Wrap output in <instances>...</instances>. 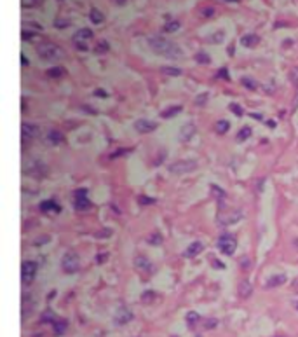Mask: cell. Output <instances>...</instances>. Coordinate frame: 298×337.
Segmentation results:
<instances>
[{
  "label": "cell",
  "mask_w": 298,
  "mask_h": 337,
  "mask_svg": "<svg viewBox=\"0 0 298 337\" xmlns=\"http://www.w3.org/2000/svg\"><path fill=\"white\" fill-rule=\"evenodd\" d=\"M148 46L152 47L154 53L161 54V56H164V58H169V60H180V58H183L182 47H178L173 40H168V39L161 37V35L150 37Z\"/></svg>",
  "instance_id": "6da1fadb"
},
{
  "label": "cell",
  "mask_w": 298,
  "mask_h": 337,
  "mask_svg": "<svg viewBox=\"0 0 298 337\" xmlns=\"http://www.w3.org/2000/svg\"><path fill=\"white\" fill-rule=\"evenodd\" d=\"M37 53H39V56L46 61H58L65 56L63 49H61L60 46H56V44H53V42L39 44V46H37Z\"/></svg>",
  "instance_id": "7a4b0ae2"
},
{
  "label": "cell",
  "mask_w": 298,
  "mask_h": 337,
  "mask_svg": "<svg viewBox=\"0 0 298 337\" xmlns=\"http://www.w3.org/2000/svg\"><path fill=\"white\" fill-rule=\"evenodd\" d=\"M80 267V261H79V255L75 252H66L61 259V269L65 271L66 274H73L77 273Z\"/></svg>",
  "instance_id": "3957f363"
},
{
  "label": "cell",
  "mask_w": 298,
  "mask_h": 337,
  "mask_svg": "<svg viewBox=\"0 0 298 337\" xmlns=\"http://www.w3.org/2000/svg\"><path fill=\"white\" fill-rule=\"evenodd\" d=\"M197 168V163L194 159H183V161H175V163L169 164L168 170L175 175H183V173H190Z\"/></svg>",
  "instance_id": "277c9868"
},
{
  "label": "cell",
  "mask_w": 298,
  "mask_h": 337,
  "mask_svg": "<svg viewBox=\"0 0 298 337\" xmlns=\"http://www.w3.org/2000/svg\"><path fill=\"white\" fill-rule=\"evenodd\" d=\"M73 206L77 211H89L93 203L87 199V190L86 189H77L73 192Z\"/></svg>",
  "instance_id": "5b68a950"
},
{
  "label": "cell",
  "mask_w": 298,
  "mask_h": 337,
  "mask_svg": "<svg viewBox=\"0 0 298 337\" xmlns=\"http://www.w3.org/2000/svg\"><path fill=\"white\" fill-rule=\"evenodd\" d=\"M237 248V241L232 234H222L218 238V250L225 255H232Z\"/></svg>",
  "instance_id": "8992f818"
},
{
  "label": "cell",
  "mask_w": 298,
  "mask_h": 337,
  "mask_svg": "<svg viewBox=\"0 0 298 337\" xmlns=\"http://www.w3.org/2000/svg\"><path fill=\"white\" fill-rule=\"evenodd\" d=\"M37 262L33 261H25L23 266H21V281L25 285H30L33 280H35V274H37Z\"/></svg>",
  "instance_id": "52a82bcc"
},
{
  "label": "cell",
  "mask_w": 298,
  "mask_h": 337,
  "mask_svg": "<svg viewBox=\"0 0 298 337\" xmlns=\"http://www.w3.org/2000/svg\"><path fill=\"white\" fill-rule=\"evenodd\" d=\"M25 173H28L33 178H44L47 175V166L42 161H32L28 170H25Z\"/></svg>",
  "instance_id": "ba28073f"
},
{
  "label": "cell",
  "mask_w": 298,
  "mask_h": 337,
  "mask_svg": "<svg viewBox=\"0 0 298 337\" xmlns=\"http://www.w3.org/2000/svg\"><path fill=\"white\" fill-rule=\"evenodd\" d=\"M113 320H115L117 325H126V323H129V321L132 320L131 309H129V307H126V306H120L119 309H117V313H115V316H113Z\"/></svg>",
  "instance_id": "9c48e42d"
},
{
  "label": "cell",
  "mask_w": 298,
  "mask_h": 337,
  "mask_svg": "<svg viewBox=\"0 0 298 337\" xmlns=\"http://www.w3.org/2000/svg\"><path fill=\"white\" fill-rule=\"evenodd\" d=\"M134 130L138 131V133H152L154 130H157V123L148 119H139L134 123Z\"/></svg>",
  "instance_id": "30bf717a"
},
{
  "label": "cell",
  "mask_w": 298,
  "mask_h": 337,
  "mask_svg": "<svg viewBox=\"0 0 298 337\" xmlns=\"http://www.w3.org/2000/svg\"><path fill=\"white\" fill-rule=\"evenodd\" d=\"M21 135H23V138H37L40 137V128L37 126V124H21Z\"/></svg>",
  "instance_id": "8fae6325"
},
{
  "label": "cell",
  "mask_w": 298,
  "mask_h": 337,
  "mask_svg": "<svg viewBox=\"0 0 298 337\" xmlns=\"http://www.w3.org/2000/svg\"><path fill=\"white\" fill-rule=\"evenodd\" d=\"M40 211H42V213H47V215H51V213H60L61 206L56 203V201L47 199V201H42V203H40Z\"/></svg>",
  "instance_id": "7c38bea8"
},
{
  "label": "cell",
  "mask_w": 298,
  "mask_h": 337,
  "mask_svg": "<svg viewBox=\"0 0 298 337\" xmlns=\"http://www.w3.org/2000/svg\"><path fill=\"white\" fill-rule=\"evenodd\" d=\"M89 39H93V30H89V28H80V30H77L75 35H73V44L77 42L86 44Z\"/></svg>",
  "instance_id": "4fadbf2b"
},
{
  "label": "cell",
  "mask_w": 298,
  "mask_h": 337,
  "mask_svg": "<svg viewBox=\"0 0 298 337\" xmlns=\"http://www.w3.org/2000/svg\"><path fill=\"white\" fill-rule=\"evenodd\" d=\"M284 283H286L284 274H272V276L267 280V283H265V288H277Z\"/></svg>",
  "instance_id": "5bb4252c"
},
{
  "label": "cell",
  "mask_w": 298,
  "mask_h": 337,
  "mask_svg": "<svg viewBox=\"0 0 298 337\" xmlns=\"http://www.w3.org/2000/svg\"><path fill=\"white\" fill-rule=\"evenodd\" d=\"M196 135V126H194L192 123H189V124H185V126L180 130V140L182 142H189L190 138Z\"/></svg>",
  "instance_id": "9a60e30c"
},
{
  "label": "cell",
  "mask_w": 298,
  "mask_h": 337,
  "mask_svg": "<svg viewBox=\"0 0 298 337\" xmlns=\"http://www.w3.org/2000/svg\"><path fill=\"white\" fill-rule=\"evenodd\" d=\"M134 266L138 271H143V273H150L152 271V264L146 257H143V255H138V257L134 259Z\"/></svg>",
  "instance_id": "2e32d148"
},
{
  "label": "cell",
  "mask_w": 298,
  "mask_h": 337,
  "mask_svg": "<svg viewBox=\"0 0 298 337\" xmlns=\"http://www.w3.org/2000/svg\"><path fill=\"white\" fill-rule=\"evenodd\" d=\"M241 218H242V211L234 210V211H230V213L223 215V217H222V224L223 226H232V224H235V222L241 220Z\"/></svg>",
  "instance_id": "e0dca14e"
},
{
  "label": "cell",
  "mask_w": 298,
  "mask_h": 337,
  "mask_svg": "<svg viewBox=\"0 0 298 337\" xmlns=\"http://www.w3.org/2000/svg\"><path fill=\"white\" fill-rule=\"evenodd\" d=\"M63 140H65V137L60 133V131H49L46 137V142L49 145H60V144H63Z\"/></svg>",
  "instance_id": "ac0fdd59"
},
{
  "label": "cell",
  "mask_w": 298,
  "mask_h": 337,
  "mask_svg": "<svg viewBox=\"0 0 298 337\" xmlns=\"http://www.w3.org/2000/svg\"><path fill=\"white\" fill-rule=\"evenodd\" d=\"M258 42H260V37L256 34H248L241 39V44L244 47H255V46H258Z\"/></svg>",
  "instance_id": "d6986e66"
},
{
  "label": "cell",
  "mask_w": 298,
  "mask_h": 337,
  "mask_svg": "<svg viewBox=\"0 0 298 337\" xmlns=\"http://www.w3.org/2000/svg\"><path fill=\"white\" fill-rule=\"evenodd\" d=\"M53 327H54V335H63L66 328H68V321L63 320V318H58L53 323Z\"/></svg>",
  "instance_id": "ffe728a7"
},
{
  "label": "cell",
  "mask_w": 298,
  "mask_h": 337,
  "mask_svg": "<svg viewBox=\"0 0 298 337\" xmlns=\"http://www.w3.org/2000/svg\"><path fill=\"white\" fill-rule=\"evenodd\" d=\"M202 243H199V241H196V243H192L189 248L185 250V257H196V255H199L202 252Z\"/></svg>",
  "instance_id": "44dd1931"
},
{
  "label": "cell",
  "mask_w": 298,
  "mask_h": 337,
  "mask_svg": "<svg viewBox=\"0 0 298 337\" xmlns=\"http://www.w3.org/2000/svg\"><path fill=\"white\" fill-rule=\"evenodd\" d=\"M251 292H253V287L249 281H242V283L239 285V295H241L242 299H248L249 295H251Z\"/></svg>",
  "instance_id": "7402d4cb"
},
{
  "label": "cell",
  "mask_w": 298,
  "mask_h": 337,
  "mask_svg": "<svg viewBox=\"0 0 298 337\" xmlns=\"http://www.w3.org/2000/svg\"><path fill=\"white\" fill-rule=\"evenodd\" d=\"M89 18H91V21H93L94 25H101L103 21H105V16H103V13L99 9H96V7H93V9H91Z\"/></svg>",
  "instance_id": "603a6c76"
},
{
  "label": "cell",
  "mask_w": 298,
  "mask_h": 337,
  "mask_svg": "<svg viewBox=\"0 0 298 337\" xmlns=\"http://www.w3.org/2000/svg\"><path fill=\"white\" fill-rule=\"evenodd\" d=\"M182 110H183L182 105H173V107H169L168 110L161 112V117H163V119H169V117H175L176 114H180Z\"/></svg>",
  "instance_id": "cb8c5ba5"
},
{
  "label": "cell",
  "mask_w": 298,
  "mask_h": 337,
  "mask_svg": "<svg viewBox=\"0 0 298 337\" xmlns=\"http://www.w3.org/2000/svg\"><path fill=\"white\" fill-rule=\"evenodd\" d=\"M215 130H216V133H218V135H225L227 131L230 130V123H229V121H225V119L216 121V123H215Z\"/></svg>",
  "instance_id": "d4e9b609"
},
{
  "label": "cell",
  "mask_w": 298,
  "mask_h": 337,
  "mask_svg": "<svg viewBox=\"0 0 298 337\" xmlns=\"http://www.w3.org/2000/svg\"><path fill=\"white\" fill-rule=\"evenodd\" d=\"M46 75H47V77H51V79H60V77H63V75H65V68H61V67H53V68H49V70L46 72Z\"/></svg>",
  "instance_id": "484cf974"
},
{
  "label": "cell",
  "mask_w": 298,
  "mask_h": 337,
  "mask_svg": "<svg viewBox=\"0 0 298 337\" xmlns=\"http://www.w3.org/2000/svg\"><path fill=\"white\" fill-rule=\"evenodd\" d=\"M223 39H225V32L218 30V32H215L213 35H209L208 40H209V44H222Z\"/></svg>",
  "instance_id": "4316f807"
},
{
  "label": "cell",
  "mask_w": 298,
  "mask_h": 337,
  "mask_svg": "<svg viewBox=\"0 0 298 337\" xmlns=\"http://www.w3.org/2000/svg\"><path fill=\"white\" fill-rule=\"evenodd\" d=\"M176 30H180V21H168L163 28V32H166V34H173Z\"/></svg>",
  "instance_id": "83f0119b"
},
{
  "label": "cell",
  "mask_w": 298,
  "mask_h": 337,
  "mask_svg": "<svg viewBox=\"0 0 298 337\" xmlns=\"http://www.w3.org/2000/svg\"><path fill=\"white\" fill-rule=\"evenodd\" d=\"M251 133H253V131H251V128H248V126H246V128H242V130L237 133V142H246L249 137H251Z\"/></svg>",
  "instance_id": "f1b7e54d"
},
{
  "label": "cell",
  "mask_w": 298,
  "mask_h": 337,
  "mask_svg": "<svg viewBox=\"0 0 298 337\" xmlns=\"http://www.w3.org/2000/svg\"><path fill=\"white\" fill-rule=\"evenodd\" d=\"M161 72H163L164 75H169V77L182 75V70H180V68H175V67H163V68H161Z\"/></svg>",
  "instance_id": "f546056e"
},
{
  "label": "cell",
  "mask_w": 298,
  "mask_h": 337,
  "mask_svg": "<svg viewBox=\"0 0 298 337\" xmlns=\"http://www.w3.org/2000/svg\"><path fill=\"white\" fill-rule=\"evenodd\" d=\"M108 49H110V46H108V42H106V40H99V42L96 44V47H94V51H96L98 54L108 53Z\"/></svg>",
  "instance_id": "4dcf8cb0"
},
{
  "label": "cell",
  "mask_w": 298,
  "mask_h": 337,
  "mask_svg": "<svg viewBox=\"0 0 298 337\" xmlns=\"http://www.w3.org/2000/svg\"><path fill=\"white\" fill-rule=\"evenodd\" d=\"M156 300V292L154 290H146L145 294L141 295V302L143 304H152Z\"/></svg>",
  "instance_id": "1f68e13d"
},
{
  "label": "cell",
  "mask_w": 298,
  "mask_h": 337,
  "mask_svg": "<svg viewBox=\"0 0 298 337\" xmlns=\"http://www.w3.org/2000/svg\"><path fill=\"white\" fill-rule=\"evenodd\" d=\"M241 84H242V86H244V87H248V89H253V91H255L256 87H258V84H256L253 79H249V77H242V79H241Z\"/></svg>",
  "instance_id": "d6a6232c"
},
{
  "label": "cell",
  "mask_w": 298,
  "mask_h": 337,
  "mask_svg": "<svg viewBox=\"0 0 298 337\" xmlns=\"http://www.w3.org/2000/svg\"><path fill=\"white\" fill-rule=\"evenodd\" d=\"M199 314L196 313V311H190V313H187V323H189V327H194V325L199 321Z\"/></svg>",
  "instance_id": "836d02e7"
},
{
  "label": "cell",
  "mask_w": 298,
  "mask_h": 337,
  "mask_svg": "<svg viewBox=\"0 0 298 337\" xmlns=\"http://www.w3.org/2000/svg\"><path fill=\"white\" fill-rule=\"evenodd\" d=\"M196 61H197V63H202V65H209V63H211V58H209L206 53H197L196 54Z\"/></svg>",
  "instance_id": "e575fe53"
},
{
  "label": "cell",
  "mask_w": 298,
  "mask_h": 337,
  "mask_svg": "<svg viewBox=\"0 0 298 337\" xmlns=\"http://www.w3.org/2000/svg\"><path fill=\"white\" fill-rule=\"evenodd\" d=\"M208 98H209V93H201L196 98V101H194V103H196V107H204L206 101H208Z\"/></svg>",
  "instance_id": "d590c367"
},
{
  "label": "cell",
  "mask_w": 298,
  "mask_h": 337,
  "mask_svg": "<svg viewBox=\"0 0 298 337\" xmlns=\"http://www.w3.org/2000/svg\"><path fill=\"white\" fill-rule=\"evenodd\" d=\"M211 190H213V196H215L216 199H223V197H225V190L220 189L218 185H211Z\"/></svg>",
  "instance_id": "8d00e7d4"
},
{
  "label": "cell",
  "mask_w": 298,
  "mask_h": 337,
  "mask_svg": "<svg viewBox=\"0 0 298 337\" xmlns=\"http://www.w3.org/2000/svg\"><path fill=\"white\" fill-rule=\"evenodd\" d=\"M56 320H58V316H56V314H53V311H49V309H47L46 313H44V316H42L44 323H47V321H53V323H54Z\"/></svg>",
  "instance_id": "74e56055"
},
{
  "label": "cell",
  "mask_w": 298,
  "mask_h": 337,
  "mask_svg": "<svg viewBox=\"0 0 298 337\" xmlns=\"http://www.w3.org/2000/svg\"><path fill=\"white\" fill-rule=\"evenodd\" d=\"M40 4V0H21V7H25V9H30V7H37Z\"/></svg>",
  "instance_id": "f35d334b"
},
{
  "label": "cell",
  "mask_w": 298,
  "mask_h": 337,
  "mask_svg": "<svg viewBox=\"0 0 298 337\" xmlns=\"http://www.w3.org/2000/svg\"><path fill=\"white\" fill-rule=\"evenodd\" d=\"M229 108H230V110L234 112V114H235V116H237V117H241L242 114H244V112H242V108L239 107L237 103H230V107H229Z\"/></svg>",
  "instance_id": "ab89813d"
},
{
  "label": "cell",
  "mask_w": 298,
  "mask_h": 337,
  "mask_svg": "<svg viewBox=\"0 0 298 337\" xmlns=\"http://www.w3.org/2000/svg\"><path fill=\"white\" fill-rule=\"evenodd\" d=\"M129 152V149H117V152H113L112 156H110V159H117V157L124 156V154Z\"/></svg>",
  "instance_id": "60d3db41"
},
{
  "label": "cell",
  "mask_w": 298,
  "mask_h": 337,
  "mask_svg": "<svg viewBox=\"0 0 298 337\" xmlns=\"http://www.w3.org/2000/svg\"><path fill=\"white\" fill-rule=\"evenodd\" d=\"M138 203H139V204H154V203H156V199H152V197L139 196V197H138Z\"/></svg>",
  "instance_id": "b9f144b4"
},
{
  "label": "cell",
  "mask_w": 298,
  "mask_h": 337,
  "mask_svg": "<svg viewBox=\"0 0 298 337\" xmlns=\"http://www.w3.org/2000/svg\"><path fill=\"white\" fill-rule=\"evenodd\" d=\"M51 241V238L49 236H44V238H37L35 241H33V245H37V247H40V245H46V243H49Z\"/></svg>",
  "instance_id": "7bdbcfd3"
},
{
  "label": "cell",
  "mask_w": 298,
  "mask_h": 337,
  "mask_svg": "<svg viewBox=\"0 0 298 337\" xmlns=\"http://www.w3.org/2000/svg\"><path fill=\"white\" fill-rule=\"evenodd\" d=\"M68 25H70L68 20H56L54 21V27H58V28H65V27H68Z\"/></svg>",
  "instance_id": "ee69618b"
},
{
  "label": "cell",
  "mask_w": 298,
  "mask_h": 337,
  "mask_svg": "<svg viewBox=\"0 0 298 337\" xmlns=\"http://www.w3.org/2000/svg\"><path fill=\"white\" fill-rule=\"evenodd\" d=\"M201 14L204 18H209V16H213V14H215V9H213V7H206V9H202Z\"/></svg>",
  "instance_id": "f6af8a7d"
},
{
  "label": "cell",
  "mask_w": 298,
  "mask_h": 337,
  "mask_svg": "<svg viewBox=\"0 0 298 337\" xmlns=\"http://www.w3.org/2000/svg\"><path fill=\"white\" fill-rule=\"evenodd\" d=\"M161 241H163V238H161V236H159V234H157V233L154 234V236H150V238H148V243H156V245H159Z\"/></svg>",
  "instance_id": "bcb514c9"
},
{
  "label": "cell",
  "mask_w": 298,
  "mask_h": 337,
  "mask_svg": "<svg viewBox=\"0 0 298 337\" xmlns=\"http://www.w3.org/2000/svg\"><path fill=\"white\" fill-rule=\"evenodd\" d=\"M289 77H291V80L298 86V67H296V68H293L291 74H289Z\"/></svg>",
  "instance_id": "7dc6e473"
},
{
  "label": "cell",
  "mask_w": 298,
  "mask_h": 337,
  "mask_svg": "<svg viewBox=\"0 0 298 337\" xmlns=\"http://www.w3.org/2000/svg\"><path fill=\"white\" fill-rule=\"evenodd\" d=\"M21 37H23V40H32L33 37H35V35L30 34V32H27V30H23V32H21Z\"/></svg>",
  "instance_id": "c3c4849f"
},
{
  "label": "cell",
  "mask_w": 298,
  "mask_h": 337,
  "mask_svg": "<svg viewBox=\"0 0 298 337\" xmlns=\"http://www.w3.org/2000/svg\"><path fill=\"white\" fill-rule=\"evenodd\" d=\"M218 77H223L225 80H230V75H229V72H227V68H222V70L218 72Z\"/></svg>",
  "instance_id": "681fc988"
},
{
  "label": "cell",
  "mask_w": 298,
  "mask_h": 337,
  "mask_svg": "<svg viewBox=\"0 0 298 337\" xmlns=\"http://www.w3.org/2000/svg\"><path fill=\"white\" fill-rule=\"evenodd\" d=\"M110 234H112V231H110V229H105V231H99L96 236H98V238H108Z\"/></svg>",
  "instance_id": "f907efd6"
},
{
  "label": "cell",
  "mask_w": 298,
  "mask_h": 337,
  "mask_svg": "<svg viewBox=\"0 0 298 337\" xmlns=\"http://www.w3.org/2000/svg\"><path fill=\"white\" fill-rule=\"evenodd\" d=\"M75 47L79 51H87V44H84V42H77L75 44Z\"/></svg>",
  "instance_id": "816d5d0a"
},
{
  "label": "cell",
  "mask_w": 298,
  "mask_h": 337,
  "mask_svg": "<svg viewBox=\"0 0 298 337\" xmlns=\"http://www.w3.org/2000/svg\"><path fill=\"white\" fill-rule=\"evenodd\" d=\"M94 94L99 96V98H106V96H108V94H106V91H103V89H96V91H94Z\"/></svg>",
  "instance_id": "f5cc1de1"
},
{
  "label": "cell",
  "mask_w": 298,
  "mask_h": 337,
  "mask_svg": "<svg viewBox=\"0 0 298 337\" xmlns=\"http://www.w3.org/2000/svg\"><path fill=\"white\" fill-rule=\"evenodd\" d=\"M106 257H108V255H106V254L98 255V257H96V262H98V264H103V261H106Z\"/></svg>",
  "instance_id": "db71d44e"
},
{
  "label": "cell",
  "mask_w": 298,
  "mask_h": 337,
  "mask_svg": "<svg viewBox=\"0 0 298 337\" xmlns=\"http://www.w3.org/2000/svg\"><path fill=\"white\" fill-rule=\"evenodd\" d=\"M216 325V320H208L206 321V328H213Z\"/></svg>",
  "instance_id": "11a10c76"
},
{
  "label": "cell",
  "mask_w": 298,
  "mask_h": 337,
  "mask_svg": "<svg viewBox=\"0 0 298 337\" xmlns=\"http://www.w3.org/2000/svg\"><path fill=\"white\" fill-rule=\"evenodd\" d=\"M248 262H249V261H248V259H242V267H244V269H246V267H248V266H249V264H248Z\"/></svg>",
  "instance_id": "9f6ffc18"
},
{
  "label": "cell",
  "mask_w": 298,
  "mask_h": 337,
  "mask_svg": "<svg viewBox=\"0 0 298 337\" xmlns=\"http://www.w3.org/2000/svg\"><path fill=\"white\" fill-rule=\"evenodd\" d=\"M213 266H215V267H218V269H222V267H223L222 264H218V261H213Z\"/></svg>",
  "instance_id": "6f0895ef"
},
{
  "label": "cell",
  "mask_w": 298,
  "mask_h": 337,
  "mask_svg": "<svg viewBox=\"0 0 298 337\" xmlns=\"http://www.w3.org/2000/svg\"><path fill=\"white\" fill-rule=\"evenodd\" d=\"M126 2H127V0H115L117 6H124V4H126Z\"/></svg>",
  "instance_id": "680465c9"
},
{
  "label": "cell",
  "mask_w": 298,
  "mask_h": 337,
  "mask_svg": "<svg viewBox=\"0 0 298 337\" xmlns=\"http://www.w3.org/2000/svg\"><path fill=\"white\" fill-rule=\"evenodd\" d=\"M267 124H268V126H270V128H274V126H275L274 121H267Z\"/></svg>",
  "instance_id": "91938a15"
},
{
  "label": "cell",
  "mask_w": 298,
  "mask_h": 337,
  "mask_svg": "<svg viewBox=\"0 0 298 337\" xmlns=\"http://www.w3.org/2000/svg\"><path fill=\"white\" fill-rule=\"evenodd\" d=\"M229 54H230V56H232V54H234V46H230V47H229Z\"/></svg>",
  "instance_id": "94428289"
},
{
  "label": "cell",
  "mask_w": 298,
  "mask_h": 337,
  "mask_svg": "<svg viewBox=\"0 0 298 337\" xmlns=\"http://www.w3.org/2000/svg\"><path fill=\"white\" fill-rule=\"evenodd\" d=\"M223 2H239V0H223Z\"/></svg>",
  "instance_id": "6125c7cd"
}]
</instances>
